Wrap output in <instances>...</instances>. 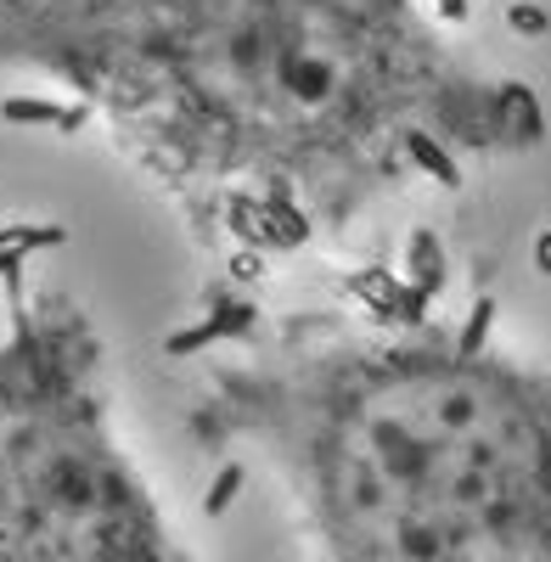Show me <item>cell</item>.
<instances>
[{"label": "cell", "mask_w": 551, "mask_h": 562, "mask_svg": "<svg viewBox=\"0 0 551 562\" xmlns=\"http://www.w3.org/2000/svg\"><path fill=\"white\" fill-rule=\"evenodd\" d=\"M0 74L108 119L124 153L248 248H304L405 180L546 135L535 85L490 74L417 0H0Z\"/></svg>", "instance_id": "1"}, {"label": "cell", "mask_w": 551, "mask_h": 562, "mask_svg": "<svg viewBox=\"0 0 551 562\" xmlns=\"http://www.w3.org/2000/svg\"><path fill=\"white\" fill-rule=\"evenodd\" d=\"M355 293L366 315L220 299L180 326L192 439L270 456L327 562H551V371L495 349V299L434 326L439 281L378 270Z\"/></svg>", "instance_id": "2"}, {"label": "cell", "mask_w": 551, "mask_h": 562, "mask_svg": "<svg viewBox=\"0 0 551 562\" xmlns=\"http://www.w3.org/2000/svg\"><path fill=\"white\" fill-rule=\"evenodd\" d=\"M0 562H192L119 439L90 315L7 265Z\"/></svg>", "instance_id": "3"}, {"label": "cell", "mask_w": 551, "mask_h": 562, "mask_svg": "<svg viewBox=\"0 0 551 562\" xmlns=\"http://www.w3.org/2000/svg\"><path fill=\"white\" fill-rule=\"evenodd\" d=\"M243 484H248V467H243V461H220V479L209 484L203 506H209V512H225V506L237 501V490H243Z\"/></svg>", "instance_id": "4"}, {"label": "cell", "mask_w": 551, "mask_h": 562, "mask_svg": "<svg viewBox=\"0 0 551 562\" xmlns=\"http://www.w3.org/2000/svg\"><path fill=\"white\" fill-rule=\"evenodd\" d=\"M513 23H518L524 34H540V29H546V12H540V7H513Z\"/></svg>", "instance_id": "5"}, {"label": "cell", "mask_w": 551, "mask_h": 562, "mask_svg": "<svg viewBox=\"0 0 551 562\" xmlns=\"http://www.w3.org/2000/svg\"><path fill=\"white\" fill-rule=\"evenodd\" d=\"M535 259H540V270H551V231H546V237H535Z\"/></svg>", "instance_id": "6"}]
</instances>
